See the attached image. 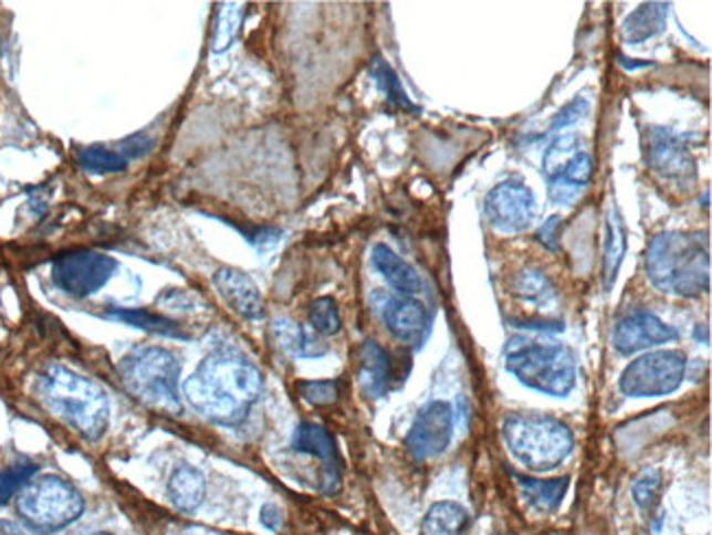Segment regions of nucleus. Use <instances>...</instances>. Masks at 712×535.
<instances>
[{"label": "nucleus", "instance_id": "nucleus-1", "mask_svg": "<svg viewBox=\"0 0 712 535\" xmlns=\"http://www.w3.org/2000/svg\"><path fill=\"white\" fill-rule=\"evenodd\" d=\"M263 394L261 371L235 352H213L185 380L182 396L205 419L218 426H239Z\"/></svg>", "mask_w": 712, "mask_h": 535}, {"label": "nucleus", "instance_id": "nucleus-2", "mask_svg": "<svg viewBox=\"0 0 712 535\" xmlns=\"http://www.w3.org/2000/svg\"><path fill=\"white\" fill-rule=\"evenodd\" d=\"M645 270L656 290L698 298L711 290V246L706 233L667 231L651 240Z\"/></svg>", "mask_w": 712, "mask_h": 535}, {"label": "nucleus", "instance_id": "nucleus-3", "mask_svg": "<svg viewBox=\"0 0 712 535\" xmlns=\"http://www.w3.org/2000/svg\"><path fill=\"white\" fill-rule=\"evenodd\" d=\"M42 403L88 441H100L111 423V401L93 380L51 365L38 380Z\"/></svg>", "mask_w": 712, "mask_h": 535}, {"label": "nucleus", "instance_id": "nucleus-4", "mask_svg": "<svg viewBox=\"0 0 712 535\" xmlns=\"http://www.w3.org/2000/svg\"><path fill=\"white\" fill-rule=\"evenodd\" d=\"M504 367L522 385L553 398H566L577 385V360L562 343L515 336L504 347Z\"/></svg>", "mask_w": 712, "mask_h": 535}, {"label": "nucleus", "instance_id": "nucleus-5", "mask_svg": "<svg viewBox=\"0 0 712 535\" xmlns=\"http://www.w3.org/2000/svg\"><path fill=\"white\" fill-rule=\"evenodd\" d=\"M509 452L533 472H551L575 450L573 430L542 412H513L502 423Z\"/></svg>", "mask_w": 712, "mask_h": 535}, {"label": "nucleus", "instance_id": "nucleus-6", "mask_svg": "<svg viewBox=\"0 0 712 535\" xmlns=\"http://www.w3.org/2000/svg\"><path fill=\"white\" fill-rule=\"evenodd\" d=\"M127 394L143 406L163 415L182 412L180 363L163 347H147L125 356L119 365Z\"/></svg>", "mask_w": 712, "mask_h": 535}, {"label": "nucleus", "instance_id": "nucleus-7", "mask_svg": "<svg viewBox=\"0 0 712 535\" xmlns=\"http://www.w3.org/2000/svg\"><path fill=\"white\" fill-rule=\"evenodd\" d=\"M82 494L64 479L46 474L31 479L15 499L22 523L40 535H51L71 527L84 514Z\"/></svg>", "mask_w": 712, "mask_h": 535}, {"label": "nucleus", "instance_id": "nucleus-8", "mask_svg": "<svg viewBox=\"0 0 712 535\" xmlns=\"http://www.w3.org/2000/svg\"><path fill=\"white\" fill-rule=\"evenodd\" d=\"M687 354L678 349L649 352L631 360L618 387L627 398H662L678 391L687 378Z\"/></svg>", "mask_w": 712, "mask_h": 535}, {"label": "nucleus", "instance_id": "nucleus-9", "mask_svg": "<svg viewBox=\"0 0 712 535\" xmlns=\"http://www.w3.org/2000/svg\"><path fill=\"white\" fill-rule=\"evenodd\" d=\"M645 160L649 171L669 187L691 191L698 182V160L682 134L658 126L647 128Z\"/></svg>", "mask_w": 712, "mask_h": 535}, {"label": "nucleus", "instance_id": "nucleus-10", "mask_svg": "<svg viewBox=\"0 0 712 535\" xmlns=\"http://www.w3.org/2000/svg\"><path fill=\"white\" fill-rule=\"evenodd\" d=\"M119 264L104 253L71 251L62 253L51 268L53 283L69 296L86 298L100 292L117 272Z\"/></svg>", "mask_w": 712, "mask_h": 535}, {"label": "nucleus", "instance_id": "nucleus-11", "mask_svg": "<svg viewBox=\"0 0 712 535\" xmlns=\"http://www.w3.org/2000/svg\"><path fill=\"white\" fill-rule=\"evenodd\" d=\"M484 213L495 231L504 235L524 233L537 216L535 193L517 180L500 182L486 193Z\"/></svg>", "mask_w": 712, "mask_h": 535}, {"label": "nucleus", "instance_id": "nucleus-12", "mask_svg": "<svg viewBox=\"0 0 712 535\" xmlns=\"http://www.w3.org/2000/svg\"><path fill=\"white\" fill-rule=\"evenodd\" d=\"M452 437L454 406L450 401L434 400L417 412L406 434V448L415 461H430L450 448Z\"/></svg>", "mask_w": 712, "mask_h": 535}, {"label": "nucleus", "instance_id": "nucleus-13", "mask_svg": "<svg viewBox=\"0 0 712 535\" xmlns=\"http://www.w3.org/2000/svg\"><path fill=\"white\" fill-rule=\"evenodd\" d=\"M678 338H680V332L673 325L664 323L653 312L636 310V312H631V314H627L625 318L618 321L611 343H614L618 354L631 356V354H638L642 349H651V347L673 343Z\"/></svg>", "mask_w": 712, "mask_h": 535}, {"label": "nucleus", "instance_id": "nucleus-14", "mask_svg": "<svg viewBox=\"0 0 712 535\" xmlns=\"http://www.w3.org/2000/svg\"><path fill=\"white\" fill-rule=\"evenodd\" d=\"M381 321L386 329L404 345L419 347L430 329V314L415 296H386L381 303Z\"/></svg>", "mask_w": 712, "mask_h": 535}, {"label": "nucleus", "instance_id": "nucleus-15", "mask_svg": "<svg viewBox=\"0 0 712 535\" xmlns=\"http://www.w3.org/2000/svg\"><path fill=\"white\" fill-rule=\"evenodd\" d=\"M292 450L301 454H310L323 463V481L325 492L334 494L341 485V457L334 437L318 423L303 421L296 426L292 434Z\"/></svg>", "mask_w": 712, "mask_h": 535}, {"label": "nucleus", "instance_id": "nucleus-16", "mask_svg": "<svg viewBox=\"0 0 712 535\" xmlns=\"http://www.w3.org/2000/svg\"><path fill=\"white\" fill-rule=\"evenodd\" d=\"M213 283L227 305L248 321L263 318V296L256 283L241 270L235 268H220L213 274Z\"/></svg>", "mask_w": 712, "mask_h": 535}, {"label": "nucleus", "instance_id": "nucleus-17", "mask_svg": "<svg viewBox=\"0 0 712 535\" xmlns=\"http://www.w3.org/2000/svg\"><path fill=\"white\" fill-rule=\"evenodd\" d=\"M392 378V367L388 354L373 340L362 343L357 352V385L362 394L370 400L386 396Z\"/></svg>", "mask_w": 712, "mask_h": 535}, {"label": "nucleus", "instance_id": "nucleus-18", "mask_svg": "<svg viewBox=\"0 0 712 535\" xmlns=\"http://www.w3.org/2000/svg\"><path fill=\"white\" fill-rule=\"evenodd\" d=\"M593 156L590 151L582 149L577 156H573L566 167L548 178V196L555 204H573L588 187L593 178Z\"/></svg>", "mask_w": 712, "mask_h": 535}, {"label": "nucleus", "instance_id": "nucleus-19", "mask_svg": "<svg viewBox=\"0 0 712 535\" xmlns=\"http://www.w3.org/2000/svg\"><path fill=\"white\" fill-rule=\"evenodd\" d=\"M370 262H373V266L377 268V272L392 285V290L397 294L415 296L421 292L423 283H421V276L417 274V270L410 266L404 258H399L390 246L375 244Z\"/></svg>", "mask_w": 712, "mask_h": 535}, {"label": "nucleus", "instance_id": "nucleus-20", "mask_svg": "<svg viewBox=\"0 0 712 535\" xmlns=\"http://www.w3.org/2000/svg\"><path fill=\"white\" fill-rule=\"evenodd\" d=\"M669 2H642L636 11H631L620 27L622 40L629 44H640L649 38H656L667 29L669 20Z\"/></svg>", "mask_w": 712, "mask_h": 535}, {"label": "nucleus", "instance_id": "nucleus-21", "mask_svg": "<svg viewBox=\"0 0 712 535\" xmlns=\"http://www.w3.org/2000/svg\"><path fill=\"white\" fill-rule=\"evenodd\" d=\"M167 494L171 505L182 512V514H193L207 494V479L200 470L191 468V465H180L174 470L169 485H167Z\"/></svg>", "mask_w": 712, "mask_h": 535}, {"label": "nucleus", "instance_id": "nucleus-22", "mask_svg": "<svg viewBox=\"0 0 712 535\" xmlns=\"http://www.w3.org/2000/svg\"><path fill=\"white\" fill-rule=\"evenodd\" d=\"M627 251V231L616 204H609L605 216V246H603V285L609 290L618 276Z\"/></svg>", "mask_w": 712, "mask_h": 535}, {"label": "nucleus", "instance_id": "nucleus-23", "mask_svg": "<svg viewBox=\"0 0 712 535\" xmlns=\"http://www.w3.org/2000/svg\"><path fill=\"white\" fill-rule=\"evenodd\" d=\"M272 336L285 354L296 358H321L327 354L325 343H321L316 334H310L290 318H276L272 325Z\"/></svg>", "mask_w": 712, "mask_h": 535}, {"label": "nucleus", "instance_id": "nucleus-24", "mask_svg": "<svg viewBox=\"0 0 712 535\" xmlns=\"http://www.w3.org/2000/svg\"><path fill=\"white\" fill-rule=\"evenodd\" d=\"M515 481L522 492V499L533 510H537L542 514H551L562 507L566 492H568V483H570L568 476L542 481V479H531V476H520V474H515Z\"/></svg>", "mask_w": 712, "mask_h": 535}, {"label": "nucleus", "instance_id": "nucleus-25", "mask_svg": "<svg viewBox=\"0 0 712 535\" xmlns=\"http://www.w3.org/2000/svg\"><path fill=\"white\" fill-rule=\"evenodd\" d=\"M470 512L463 505L443 501L428 510L421 523V535H463L470 527Z\"/></svg>", "mask_w": 712, "mask_h": 535}, {"label": "nucleus", "instance_id": "nucleus-26", "mask_svg": "<svg viewBox=\"0 0 712 535\" xmlns=\"http://www.w3.org/2000/svg\"><path fill=\"white\" fill-rule=\"evenodd\" d=\"M108 318L113 321H121L129 327H136V329H143V332H149V334H158V336H169V338H185V334L180 332V325L165 318V316H158L149 310H134V307H121V310H108L106 312Z\"/></svg>", "mask_w": 712, "mask_h": 535}, {"label": "nucleus", "instance_id": "nucleus-27", "mask_svg": "<svg viewBox=\"0 0 712 535\" xmlns=\"http://www.w3.org/2000/svg\"><path fill=\"white\" fill-rule=\"evenodd\" d=\"M662 487H664V481H662V472L656 470V468H647L642 470L634 485H631V496L638 505V510L649 516V521L656 518V514L660 512V499H662Z\"/></svg>", "mask_w": 712, "mask_h": 535}, {"label": "nucleus", "instance_id": "nucleus-28", "mask_svg": "<svg viewBox=\"0 0 712 535\" xmlns=\"http://www.w3.org/2000/svg\"><path fill=\"white\" fill-rule=\"evenodd\" d=\"M513 294L520 296L524 303H535V305H546L548 301L555 298V287L551 279L535 268H526L515 274L513 279Z\"/></svg>", "mask_w": 712, "mask_h": 535}, {"label": "nucleus", "instance_id": "nucleus-29", "mask_svg": "<svg viewBox=\"0 0 712 535\" xmlns=\"http://www.w3.org/2000/svg\"><path fill=\"white\" fill-rule=\"evenodd\" d=\"M370 77L375 80L377 88L386 95V99L399 108V111H406V113H419V108L410 102V97L406 95L397 73L390 69V64H386L381 57H375L373 64H370Z\"/></svg>", "mask_w": 712, "mask_h": 535}, {"label": "nucleus", "instance_id": "nucleus-30", "mask_svg": "<svg viewBox=\"0 0 712 535\" xmlns=\"http://www.w3.org/2000/svg\"><path fill=\"white\" fill-rule=\"evenodd\" d=\"M241 22H243V4L222 2L218 7L216 27H213V40H211L213 53H224L227 49H231V44L238 38Z\"/></svg>", "mask_w": 712, "mask_h": 535}, {"label": "nucleus", "instance_id": "nucleus-31", "mask_svg": "<svg viewBox=\"0 0 712 535\" xmlns=\"http://www.w3.org/2000/svg\"><path fill=\"white\" fill-rule=\"evenodd\" d=\"M582 149H584V147H582V140H579V136H577V134H562V136H557V138L546 147V151H544L542 171H544L546 180H548V178H553L555 174H559V171L566 167V162H568L573 156H577Z\"/></svg>", "mask_w": 712, "mask_h": 535}, {"label": "nucleus", "instance_id": "nucleus-32", "mask_svg": "<svg viewBox=\"0 0 712 535\" xmlns=\"http://www.w3.org/2000/svg\"><path fill=\"white\" fill-rule=\"evenodd\" d=\"M80 167L91 174H119L125 171L127 160L119 154V149H108L102 145L86 147L80 151Z\"/></svg>", "mask_w": 712, "mask_h": 535}, {"label": "nucleus", "instance_id": "nucleus-33", "mask_svg": "<svg viewBox=\"0 0 712 535\" xmlns=\"http://www.w3.org/2000/svg\"><path fill=\"white\" fill-rule=\"evenodd\" d=\"M310 325L323 336H336L343 329L338 303L332 296H321L310 305Z\"/></svg>", "mask_w": 712, "mask_h": 535}, {"label": "nucleus", "instance_id": "nucleus-34", "mask_svg": "<svg viewBox=\"0 0 712 535\" xmlns=\"http://www.w3.org/2000/svg\"><path fill=\"white\" fill-rule=\"evenodd\" d=\"M38 474V465L18 463L0 472V505H7Z\"/></svg>", "mask_w": 712, "mask_h": 535}, {"label": "nucleus", "instance_id": "nucleus-35", "mask_svg": "<svg viewBox=\"0 0 712 535\" xmlns=\"http://www.w3.org/2000/svg\"><path fill=\"white\" fill-rule=\"evenodd\" d=\"M301 400L312 406H329L338 400V382L336 380H305L296 385Z\"/></svg>", "mask_w": 712, "mask_h": 535}, {"label": "nucleus", "instance_id": "nucleus-36", "mask_svg": "<svg viewBox=\"0 0 712 535\" xmlns=\"http://www.w3.org/2000/svg\"><path fill=\"white\" fill-rule=\"evenodd\" d=\"M586 115H590V104L584 97H579V99L570 102L568 106H564L555 115V119L551 122V130H564V128H568V126L586 119Z\"/></svg>", "mask_w": 712, "mask_h": 535}, {"label": "nucleus", "instance_id": "nucleus-37", "mask_svg": "<svg viewBox=\"0 0 712 535\" xmlns=\"http://www.w3.org/2000/svg\"><path fill=\"white\" fill-rule=\"evenodd\" d=\"M559 233H562V218L553 216L540 227L537 242L548 251H557L559 249Z\"/></svg>", "mask_w": 712, "mask_h": 535}, {"label": "nucleus", "instance_id": "nucleus-38", "mask_svg": "<svg viewBox=\"0 0 712 535\" xmlns=\"http://www.w3.org/2000/svg\"><path fill=\"white\" fill-rule=\"evenodd\" d=\"M149 149H151V140H149L147 136L138 134V136L125 138V140L121 143L119 154L125 158V160H129V158H140V156H145Z\"/></svg>", "mask_w": 712, "mask_h": 535}, {"label": "nucleus", "instance_id": "nucleus-39", "mask_svg": "<svg viewBox=\"0 0 712 535\" xmlns=\"http://www.w3.org/2000/svg\"><path fill=\"white\" fill-rule=\"evenodd\" d=\"M281 523H283V514L276 505H263L261 510V525L270 532H279L281 529Z\"/></svg>", "mask_w": 712, "mask_h": 535}, {"label": "nucleus", "instance_id": "nucleus-40", "mask_svg": "<svg viewBox=\"0 0 712 535\" xmlns=\"http://www.w3.org/2000/svg\"><path fill=\"white\" fill-rule=\"evenodd\" d=\"M0 535H27V532L11 521H0Z\"/></svg>", "mask_w": 712, "mask_h": 535}, {"label": "nucleus", "instance_id": "nucleus-41", "mask_svg": "<svg viewBox=\"0 0 712 535\" xmlns=\"http://www.w3.org/2000/svg\"><path fill=\"white\" fill-rule=\"evenodd\" d=\"M86 535H115V534H108V532H95V534H86Z\"/></svg>", "mask_w": 712, "mask_h": 535}]
</instances>
